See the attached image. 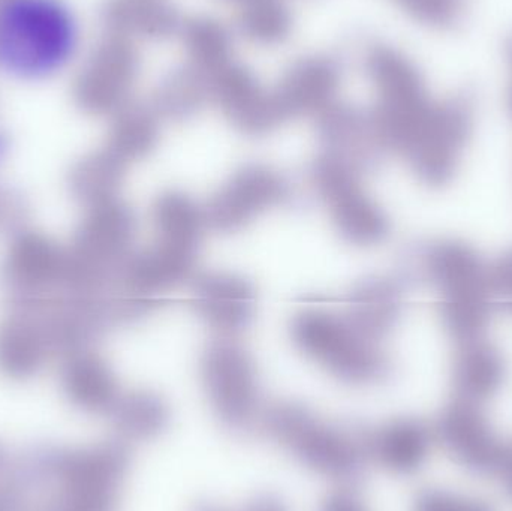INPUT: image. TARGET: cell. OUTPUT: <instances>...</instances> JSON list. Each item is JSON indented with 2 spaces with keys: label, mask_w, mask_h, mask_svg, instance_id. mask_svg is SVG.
<instances>
[{
  "label": "cell",
  "mask_w": 512,
  "mask_h": 511,
  "mask_svg": "<svg viewBox=\"0 0 512 511\" xmlns=\"http://www.w3.org/2000/svg\"><path fill=\"white\" fill-rule=\"evenodd\" d=\"M78 44L80 26L65 0H0V69L11 77H53Z\"/></svg>",
  "instance_id": "1"
},
{
  "label": "cell",
  "mask_w": 512,
  "mask_h": 511,
  "mask_svg": "<svg viewBox=\"0 0 512 511\" xmlns=\"http://www.w3.org/2000/svg\"><path fill=\"white\" fill-rule=\"evenodd\" d=\"M262 431L304 467L337 482H351L369 461L364 434L354 435L295 402L267 408L259 420Z\"/></svg>",
  "instance_id": "2"
},
{
  "label": "cell",
  "mask_w": 512,
  "mask_h": 511,
  "mask_svg": "<svg viewBox=\"0 0 512 511\" xmlns=\"http://www.w3.org/2000/svg\"><path fill=\"white\" fill-rule=\"evenodd\" d=\"M295 347L342 383L369 386L390 377L393 365L379 342L361 335L345 317L307 309L289 326Z\"/></svg>",
  "instance_id": "3"
},
{
  "label": "cell",
  "mask_w": 512,
  "mask_h": 511,
  "mask_svg": "<svg viewBox=\"0 0 512 511\" xmlns=\"http://www.w3.org/2000/svg\"><path fill=\"white\" fill-rule=\"evenodd\" d=\"M68 249L33 231H17L3 258L11 311L39 312L68 296Z\"/></svg>",
  "instance_id": "4"
},
{
  "label": "cell",
  "mask_w": 512,
  "mask_h": 511,
  "mask_svg": "<svg viewBox=\"0 0 512 511\" xmlns=\"http://www.w3.org/2000/svg\"><path fill=\"white\" fill-rule=\"evenodd\" d=\"M201 381L213 413L231 431H245L261 420V390L251 354L234 341L207 345L200 362Z\"/></svg>",
  "instance_id": "5"
},
{
  "label": "cell",
  "mask_w": 512,
  "mask_h": 511,
  "mask_svg": "<svg viewBox=\"0 0 512 511\" xmlns=\"http://www.w3.org/2000/svg\"><path fill=\"white\" fill-rule=\"evenodd\" d=\"M309 176L316 194L330 206L334 227L346 243L366 248L387 239L390 219L364 194L358 174L319 155L310 165Z\"/></svg>",
  "instance_id": "6"
},
{
  "label": "cell",
  "mask_w": 512,
  "mask_h": 511,
  "mask_svg": "<svg viewBox=\"0 0 512 511\" xmlns=\"http://www.w3.org/2000/svg\"><path fill=\"white\" fill-rule=\"evenodd\" d=\"M128 468L129 452L123 441L69 449L54 501L60 511H117Z\"/></svg>",
  "instance_id": "7"
},
{
  "label": "cell",
  "mask_w": 512,
  "mask_h": 511,
  "mask_svg": "<svg viewBox=\"0 0 512 511\" xmlns=\"http://www.w3.org/2000/svg\"><path fill=\"white\" fill-rule=\"evenodd\" d=\"M471 134L469 113L462 107L430 108L402 155L423 185L444 188L456 177Z\"/></svg>",
  "instance_id": "8"
},
{
  "label": "cell",
  "mask_w": 512,
  "mask_h": 511,
  "mask_svg": "<svg viewBox=\"0 0 512 511\" xmlns=\"http://www.w3.org/2000/svg\"><path fill=\"white\" fill-rule=\"evenodd\" d=\"M140 71L132 41L110 35L98 45L75 81L74 98L89 114H114L129 102Z\"/></svg>",
  "instance_id": "9"
},
{
  "label": "cell",
  "mask_w": 512,
  "mask_h": 511,
  "mask_svg": "<svg viewBox=\"0 0 512 511\" xmlns=\"http://www.w3.org/2000/svg\"><path fill=\"white\" fill-rule=\"evenodd\" d=\"M289 194V183L270 167L245 165L210 198L203 209L206 225L216 233H237L259 213L288 200Z\"/></svg>",
  "instance_id": "10"
},
{
  "label": "cell",
  "mask_w": 512,
  "mask_h": 511,
  "mask_svg": "<svg viewBox=\"0 0 512 511\" xmlns=\"http://www.w3.org/2000/svg\"><path fill=\"white\" fill-rule=\"evenodd\" d=\"M321 155L348 167L358 176L375 173L387 158L385 144L372 113L351 105L331 104L316 123Z\"/></svg>",
  "instance_id": "11"
},
{
  "label": "cell",
  "mask_w": 512,
  "mask_h": 511,
  "mask_svg": "<svg viewBox=\"0 0 512 511\" xmlns=\"http://www.w3.org/2000/svg\"><path fill=\"white\" fill-rule=\"evenodd\" d=\"M433 434L460 467L475 476H495L505 443L481 405L454 399L439 414Z\"/></svg>",
  "instance_id": "12"
},
{
  "label": "cell",
  "mask_w": 512,
  "mask_h": 511,
  "mask_svg": "<svg viewBox=\"0 0 512 511\" xmlns=\"http://www.w3.org/2000/svg\"><path fill=\"white\" fill-rule=\"evenodd\" d=\"M210 102L243 134L259 137L283 123L271 90H265L251 71L236 60L209 77Z\"/></svg>",
  "instance_id": "13"
},
{
  "label": "cell",
  "mask_w": 512,
  "mask_h": 511,
  "mask_svg": "<svg viewBox=\"0 0 512 511\" xmlns=\"http://www.w3.org/2000/svg\"><path fill=\"white\" fill-rule=\"evenodd\" d=\"M403 269L406 282L418 278L445 294L487 284L489 263L468 243L442 239L412 249Z\"/></svg>",
  "instance_id": "14"
},
{
  "label": "cell",
  "mask_w": 512,
  "mask_h": 511,
  "mask_svg": "<svg viewBox=\"0 0 512 511\" xmlns=\"http://www.w3.org/2000/svg\"><path fill=\"white\" fill-rule=\"evenodd\" d=\"M192 305L213 329L242 332L255 320L256 290L246 278L233 273L207 272L194 279Z\"/></svg>",
  "instance_id": "15"
},
{
  "label": "cell",
  "mask_w": 512,
  "mask_h": 511,
  "mask_svg": "<svg viewBox=\"0 0 512 511\" xmlns=\"http://www.w3.org/2000/svg\"><path fill=\"white\" fill-rule=\"evenodd\" d=\"M339 84V65L328 57L313 56L294 63L271 93L285 122L322 113L334 104Z\"/></svg>",
  "instance_id": "16"
},
{
  "label": "cell",
  "mask_w": 512,
  "mask_h": 511,
  "mask_svg": "<svg viewBox=\"0 0 512 511\" xmlns=\"http://www.w3.org/2000/svg\"><path fill=\"white\" fill-rule=\"evenodd\" d=\"M54 354L50 330L41 314L11 311L0 321V374L11 380H29Z\"/></svg>",
  "instance_id": "17"
},
{
  "label": "cell",
  "mask_w": 512,
  "mask_h": 511,
  "mask_svg": "<svg viewBox=\"0 0 512 511\" xmlns=\"http://www.w3.org/2000/svg\"><path fill=\"white\" fill-rule=\"evenodd\" d=\"M405 285L402 276H370L361 279L346 294V314L343 317L361 335L381 342L396 329L402 318Z\"/></svg>",
  "instance_id": "18"
},
{
  "label": "cell",
  "mask_w": 512,
  "mask_h": 511,
  "mask_svg": "<svg viewBox=\"0 0 512 511\" xmlns=\"http://www.w3.org/2000/svg\"><path fill=\"white\" fill-rule=\"evenodd\" d=\"M435 434L426 423L399 419L372 432H364L369 459L400 476L417 473L427 461Z\"/></svg>",
  "instance_id": "19"
},
{
  "label": "cell",
  "mask_w": 512,
  "mask_h": 511,
  "mask_svg": "<svg viewBox=\"0 0 512 511\" xmlns=\"http://www.w3.org/2000/svg\"><path fill=\"white\" fill-rule=\"evenodd\" d=\"M60 384L68 401L86 413L108 414L122 395L113 369L90 348L63 357Z\"/></svg>",
  "instance_id": "20"
},
{
  "label": "cell",
  "mask_w": 512,
  "mask_h": 511,
  "mask_svg": "<svg viewBox=\"0 0 512 511\" xmlns=\"http://www.w3.org/2000/svg\"><path fill=\"white\" fill-rule=\"evenodd\" d=\"M508 363L502 351L484 338L459 344L453 363L457 399L483 405L507 383Z\"/></svg>",
  "instance_id": "21"
},
{
  "label": "cell",
  "mask_w": 512,
  "mask_h": 511,
  "mask_svg": "<svg viewBox=\"0 0 512 511\" xmlns=\"http://www.w3.org/2000/svg\"><path fill=\"white\" fill-rule=\"evenodd\" d=\"M105 23L111 35L128 39H165L182 30L179 11L170 0H110Z\"/></svg>",
  "instance_id": "22"
},
{
  "label": "cell",
  "mask_w": 512,
  "mask_h": 511,
  "mask_svg": "<svg viewBox=\"0 0 512 511\" xmlns=\"http://www.w3.org/2000/svg\"><path fill=\"white\" fill-rule=\"evenodd\" d=\"M153 221L161 245L200 252L206 218L204 210L189 195L180 191L159 195L153 206Z\"/></svg>",
  "instance_id": "23"
},
{
  "label": "cell",
  "mask_w": 512,
  "mask_h": 511,
  "mask_svg": "<svg viewBox=\"0 0 512 511\" xmlns=\"http://www.w3.org/2000/svg\"><path fill=\"white\" fill-rule=\"evenodd\" d=\"M126 162L105 147L75 162L69 171V191L87 209L117 200Z\"/></svg>",
  "instance_id": "24"
},
{
  "label": "cell",
  "mask_w": 512,
  "mask_h": 511,
  "mask_svg": "<svg viewBox=\"0 0 512 511\" xmlns=\"http://www.w3.org/2000/svg\"><path fill=\"white\" fill-rule=\"evenodd\" d=\"M495 312L489 281L477 287L441 294L439 315L442 326L457 344L484 338Z\"/></svg>",
  "instance_id": "25"
},
{
  "label": "cell",
  "mask_w": 512,
  "mask_h": 511,
  "mask_svg": "<svg viewBox=\"0 0 512 511\" xmlns=\"http://www.w3.org/2000/svg\"><path fill=\"white\" fill-rule=\"evenodd\" d=\"M158 141L159 114L153 105L128 102L114 113L107 149L126 164L146 158Z\"/></svg>",
  "instance_id": "26"
},
{
  "label": "cell",
  "mask_w": 512,
  "mask_h": 511,
  "mask_svg": "<svg viewBox=\"0 0 512 511\" xmlns=\"http://www.w3.org/2000/svg\"><path fill=\"white\" fill-rule=\"evenodd\" d=\"M117 434L125 441H146L158 437L170 423L167 402L153 392L135 390L122 393L111 408Z\"/></svg>",
  "instance_id": "27"
},
{
  "label": "cell",
  "mask_w": 512,
  "mask_h": 511,
  "mask_svg": "<svg viewBox=\"0 0 512 511\" xmlns=\"http://www.w3.org/2000/svg\"><path fill=\"white\" fill-rule=\"evenodd\" d=\"M207 102H210L209 78L188 63L159 83L152 105L159 117L182 122L200 113Z\"/></svg>",
  "instance_id": "28"
},
{
  "label": "cell",
  "mask_w": 512,
  "mask_h": 511,
  "mask_svg": "<svg viewBox=\"0 0 512 511\" xmlns=\"http://www.w3.org/2000/svg\"><path fill=\"white\" fill-rule=\"evenodd\" d=\"M180 33L189 65L203 72L207 78L233 62V38L222 24L209 18H198L183 24Z\"/></svg>",
  "instance_id": "29"
},
{
  "label": "cell",
  "mask_w": 512,
  "mask_h": 511,
  "mask_svg": "<svg viewBox=\"0 0 512 511\" xmlns=\"http://www.w3.org/2000/svg\"><path fill=\"white\" fill-rule=\"evenodd\" d=\"M68 450L54 444H36L12 459L8 479L26 494L59 485Z\"/></svg>",
  "instance_id": "30"
},
{
  "label": "cell",
  "mask_w": 512,
  "mask_h": 511,
  "mask_svg": "<svg viewBox=\"0 0 512 511\" xmlns=\"http://www.w3.org/2000/svg\"><path fill=\"white\" fill-rule=\"evenodd\" d=\"M242 3L239 29L249 41L271 45L288 36L292 17L285 0H245Z\"/></svg>",
  "instance_id": "31"
},
{
  "label": "cell",
  "mask_w": 512,
  "mask_h": 511,
  "mask_svg": "<svg viewBox=\"0 0 512 511\" xmlns=\"http://www.w3.org/2000/svg\"><path fill=\"white\" fill-rule=\"evenodd\" d=\"M487 281L496 311L512 317V248L489 263Z\"/></svg>",
  "instance_id": "32"
},
{
  "label": "cell",
  "mask_w": 512,
  "mask_h": 511,
  "mask_svg": "<svg viewBox=\"0 0 512 511\" xmlns=\"http://www.w3.org/2000/svg\"><path fill=\"white\" fill-rule=\"evenodd\" d=\"M414 511H493L489 504L444 489H426L415 500Z\"/></svg>",
  "instance_id": "33"
},
{
  "label": "cell",
  "mask_w": 512,
  "mask_h": 511,
  "mask_svg": "<svg viewBox=\"0 0 512 511\" xmlns=\"http://www.w3.org/2000/svg\"><path fill=\"white\" fill-rule=\"evenodd\" d=\"M29 494L21 491L6 477L0 483V511H32Z\"/></svg>",
  "instance_id": "34"
},
{
  "label": "cell",
  "mask_w": 512,
  "mask_h": 511,
  "mask_svg": "<svg viewBox=\"0 0 512 511\" xmlns=\"http://www.w3.org/2000/svg\"><path fill=\"white\" fill-rule=\"evenodd\" d=\"M319 511H369L355 492L339 489L325 498Z\"/></svg>",
  "instance_id": "35"
},
{
  "label": "cell",
  "mask_w": 512,
  "mask_h": 511,
  "mask_svg": "<svg viewBox=\"0 0 512 511\" xmlns=\"http://www.w3.org/2000/svg\"><path fill=\"white\" fill-rule=\"evenodd\" d=\"M24 207L17 197L0 192V228L17 230L23 221Z\"/></svg>",
  "instance_id": "36"
},
{
  "label": "cell",
  "mask_w": 512,
  "mask_h": 511,
  "mask_svg": "<svg viewBox=\"0 0 512 511\" xmlns=\"http://www.w3.org/2000/svg\"><path fill=\"white\" fill-rule=\"evenodd\" d=\"M495 476L498 477L505 494H507L508 498L512 501V443L504 444L498 467H496Z\"/></svg>",
  "instance_id": "37"
},
{
  "label": "cell",
  "mask_w": 512,
  "mask_h": 511,
  "mask_svg": "<svg viewBox=\"0 0 512 511\" xmlns=\"http://www.w3.org/2000/svg\"><path fill=\"white\" fill-rule=\"evenodd\" d=\"M239 511H289L286 504L274 495H259L246 503Z\"/></svg>",
  "instance_id": "38"
},
{
  "label": "cell",
  "mask_w": 512,
  "mask_h": 511,
  "mask_svg": "<svg viewBox=\"0 0 512 511\" xmlns=\"http://www.w3.org/2000/svg\"><path fill=\"white\" fill-rule=\"evenodd\" d=\"M12 458L9 456L5 446L0 444V483L8 477L9 467H11Z\"/></svg>",
  "instance_id": "39"
},
{
  "label": "cell",
  "mask_w": 512,
  "mask_h": 511,
  "mask_svg": "<svg viewBox=\"0 0 512 511\" xmlns=\"http://www.w3.org/2000/svg\"><path fill=\"white\" fill-rule=\"evenodd\" d=\"M32 511H60L59 507H57L56 501L54 498L51 500L45 501V503L38 504V506H33Z\"/></svg>",
  "instance_id": "40"
},
{
  "label": "cell",
  "mask_w": 512,
  "mask_h": 511,
  "mask_svg": "<svg viewBox=\"0 0 512 511\" xmlns=\"http://www.w3.org/2000/svg\"><path fill=\"white\" fill-rule=\"evenodd\" d=\"M194 511H227L222 509V507L213 506V504H200V506L195 507Z\"/></svg>",
  "instance_id": "41"
},
{
  "label": "cell",
  "mask_w": 512,
  "mask_h": 511,
  "mask_svg": "<svg viewBox=\"0 0 512 511\" xmlns=\"http://www.w3.org/2000/svg\"><path fill=\"white\" fill-rule=\"evenodd\" d=\"M3 150H5V143H3L2 138H0V158H2Z\"/></svg>",
  "instance_id": "42"
},
{
  "label": "cell",
  "mask_w": 512,
  "mask_h": 511,
  "mask_svg": "<svg viewBox=\"0 0 512 511\" xmlns=\"http://www.w3.org/2000/svg\"><path fill=\"white\" fill-rule=\"evenodd\" d=\"M240 2H245V0H240Z\"/></svg>",
  "instance_id": "43"
}]
</instances>
